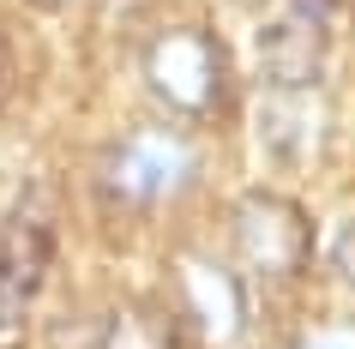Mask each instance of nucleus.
I'll list each match as a JSON object with an SVG mask.
<instances>
[{
  "mask_svg": "<svg viewBox=\"0 0 355 349\" xmlns=\"http://www.w3.org/2000/svg\"><path fill=\"white\" fill-rule=\"evenodd\" d=\"M145 78L157 103H168L175 114H211L229 91V73H223V49L205 37V31H163L150 37L145 49Z\"/></svg>",
  "mask_w": 355,
  "mask_h": 349,
  "instance_id": "1",
  "label": "nucleus"
},
{
  "mask_svg": "<svg viewBox=\"0 0 355 349\" xmlns=\"http://www.w3.org/2000/svg\"><path fill=\"white\" fill-rule=\"evenodd\" d=\"M235 247L253 271L265 277H295L307 265V217H301L289 199H253L235 205Z\"/></svg>",
  "mask_w": 355,
  "mask_h": 349,
  "instance_id": "2",
  "label": "nucleus"
},
{
  "mask_svg": "<svg viewBox=\"0 0 355 349\" xmlns=\"http://www.w3.org/2000/svg\"><path fill=\"white\" fill-rule=\"evenodd\" d=\"M181 175H187V157H181V145H168V139H132L127 151H114V163H109V181L127 205L163 199Z\"/></svg>",
  "mask_w": 355,
  "mask_h": 349,
  "instance_id": "3",
  "label": "nucleus"
},
{
  "mask_svg": "<svg viewBox=\"0 0 355 349\" xmlns=\"http://www.w3.org/2000/svg\"><path fill=\"white\" fill-rule=\"evenodd\" d=\"M259 60H265V78L277 85V91H301V85H313L319 78V60H325V24L313 19H289L271 24L259 42Z\"/></svg>",
  "mask_w": 355,
  "mask_h": 349,
  "instance_id": "4",
  "label": "nucleus"
},
{
  "mask_svg": "<svg viewBox=\"0 0 355 349\" xmlns=\"http://www.w3.org/2000/svg\"><path fill=\"white\" fill-rule=\"evenodd\" d=\"M187 313L193 325L205 331V337H229V331L241 325V283L217 265H187Z\"/></svg>",
  "mask_w": 355,
  "mask_h": 349,
  "instance_id": "5",
  "label": "nucleus"
},
{
  "mask_svg": "<svg viewBox=\"0 0 355 349\" xmlns=\"http://www.w3.org/2000/svg\"><path fill=\"white\" fill-rule=\"evenodd\" d=\"M49 259H55V235H49V223H37L31 211L6 223V235H0V265L19 277L24 289H37V277L49 271Z\"/></svg>",
  "mask_w": 355,
  "mask_h": 349,
  "instance_id": "6",
  "label": "nucleus"
},
{
  "mask_svg": "<svg viewBox=\"0 0 355 349\" xmlns=\"http://www.w3.org/2000/svg\"><path fill=\"white\" fill-rule=\"evenodd\" d=\"M19 313H24V283L6 271V265H0V331L19 325Z\"/></svg>",
  "mask_w": 355,
  "mask_h": 349,
  "instance_id": "7",
  "label": "nucleus"
},
{
  "mask_svg": "<svg viewBox=\"0 0 355 349\" xmlns=\"http://www.w3.org/2000/svg\"><path fill=\"white\" fill-rule=\"evenodd\" d=\"M331 265H337V277H343V283H355V223H343V229H337Z\"/></svg>",
  "mask_w": 355,
  "mask_h": 349,
  "instance_id": "8",
  "label": "nucleus"
},
{
  "mask_svg": "<svg viewBox=\"0 0 355 349\" xmlns=\"http://www.w3.org/2000/svg\"><path fill=\"white\" fill-rule=\"evenodd\" d=\"M289 12H295V19H313V24H325L337 12V0H289Z\"/></svg>",
  "mask_w": 355,
  "mask_h": 349,
  "instance_id": "9",
  "label": "nucleus"
},
{
  "mask_svg": "<svg viewBox=\"0 0 355 349\" xmlns=\"http://www.w3.org/2000/svg\"><path fill=\"white\" fill-rule=\"evenodd\" d=\"M6 78H12V49L0 42V91H6Z\"/></svg>",
  "mask_w": 355,
  "mask_h": 349,
  "instance_id": "10",
  "label": "nucleus"
}]
</instances>
